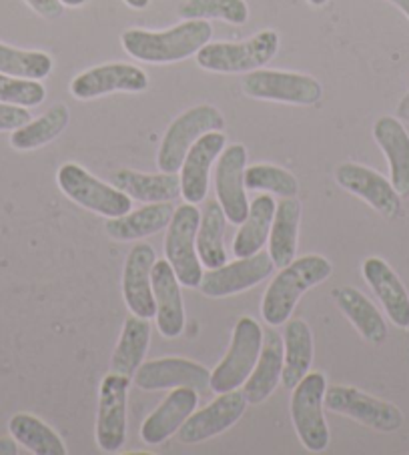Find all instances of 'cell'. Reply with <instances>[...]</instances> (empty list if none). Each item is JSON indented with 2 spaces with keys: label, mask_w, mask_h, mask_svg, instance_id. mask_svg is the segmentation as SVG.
Segmentation results:
<instances>
[{
  "label": "cell",
  "mask_w": 409,
  "mask_h": 455,
  "mask_svg": "<svg viewBox=\"0 0 409 455\" xmlns=\"http://www.w3.org/2000/svg\"><path fill=\"white\" fill-rule=\"evenodd\" d=\"M247 410V399L243 391L233 389L227 394H219L215 402H211L201 411H193L180 429L177 431L179 442L185 445H199L207 439L225 434L237 423Z\"/></svg>",
  "instance_id": "obj_13"
},
{
  "label": "cell",
  "mask_w": 409,
  "mask_h": 455,
  "mask_svg": "<svg viewBox=\"0 0 409 455\" xmlns=\"http://www.w3.org/2000/svg\"><path fill=\"white\" fill-rule=\"evenodd\" d=\"M225 221L227 217L221 203L215 199L204 203L199 231H196V253H199L201 263L207 269H215V267L227 263V251L223 243Z\"/></svg>",
  "instance_id": "obj_32"
},
{
  "label": "cell",
  "mask_w": 409,
  "mask_h": 455,
  "mask_svg": "<svg viewBox=\"0 0 409 455\" xmlns=\"http://www.w3.org/2000/svg\"><path fill=\"white\" fill-rule=\"evenodd\" d=\"M373 139L389 164V180L401 199H409V132L396 116H380Z\"/></svg>",
  "instance_id": "obj_24"
},
{
  "label": "cell",
  "mask_w": 409,
  "mask_h": 455,
  "mask_svg": "<svg viewBox=\"0 0 409 455\" xmlns=\"http://www.w3.org/2000/svg\"><path fill=\"white\" fill-rule=\"evenodd\" d=\"M148 89V76L140 67L127 62H108L84 70L70 83V92L78 100L99 99L111 92H143Z\"/></svg>",
  "instance_id": "obj_16"
},
{
  "label": "cell",
  "mask_w": 409,
  "mask_h": 455,
  "mask_svg": "<svg viewBox=\"0 0 409 455\" xmlns=\"http://www.w3.org/2000/svg\"><path fill=\"white\" fill-rule=\"evenodd\" d=\"M201 223V211L193 203L175 209L164 237V255L180 285L196 289L203 281V263L196 253V231Z\"/></svg>",
  "instance_id": "obj_7"
},
{
  "label": "cell",
  "mask_w": 409,
  "mask_h": 455,
  "mask_svg": "<svg viewBox=\"0 0 409 455\" xmlns=\"http://www.w3.org/2000/svg\"><path fill=\"white\" fill-rule=\"evenodd\" d=\"M241 89L251 99L301 107L317 105L321 97H324V86H321L317 78L271 68L251 70V73L243 76Z\"/></svg>",
  "instance_id": "obj_8"
},
{
  "label": "cell",
  "mask_w": 409,
  "mask_h": 455,
  "mask_svg": "<svg viewBox=\"0 0 409 455\" xmlns=\"http://www.w3.org/2000/svg\"><path fill=\"white\" fill-rule=\"evenodd\" d=\"M25 3L44 19H59L65 11V4L60 0H25Z\"/></svg>",
  "instance_id": "obj_40"
},
{
  "label": "cell",
  "mask_w": 409,
  "mask_h": 455,
  "mask_svg": "<svg viewBox=\"0 0 409 455\" xmlns=\"http://www.w3.org/2000/svg\"><path fill=\"white\" fill-rule=\"evenodd\" d=\"M275 265L271 261L269 253L259 251L255 255L249 257H237V261L225 263L215 269H209L203 273L201 281V293L209 299H223V297H231L247 291V289L255 287L271 275Z\"/></svg>",
  "instance_id": "obj_12"
},
{
  "label": "cell",
  "mask_w": 409,
  "mask_h": 455,
  "mask_svg": "<svg viewBox=\"0 0 409 455\" xmlns=\"http://www.w3.org/2000/svg\"><path fill=\"white\" fill-rule=\"evenodd\" d=\"M44 97L46 91L41 81L0 73V103L30 108L41 105Z\"/></svg>",
  "instance_id": "obj_38"
},
{
  "label": "cell",
  "mask_w": 409,
  "mask_h": 455,
  "mask_svg": "<svg viewBox=\"0 0 409 455\" xmlns=\"http://www.w3.org/2000/svg\"><path fill=\"white\" fill-rule=\"evenodd\" d=\"M332 273L333 265L321 255L293 259L287 267L279 269L277 277L267 287L261 301L263 319L271 327L285 325L301 295L309 291L311 287L324 283Z\"/></svg>",
  "instance_id": "obj_2"
},
{
  "label": "cell",
  "mask_w": 409,
  "mask_h": 455,
  "mask_svg": "<svg viewBox=\"0 0 409 455\" xmlns=\"http://www.w3.org/2000/svg\"><path fill=\"white\" fill-rule=\"evenodd\" d=\"M60 3L65 6H73V9H76V6H83L86 0H60Z\"/></svg>",
  "instance_id": "obj_44"
},
{
  "label": "cell",
  "mask_w": 409,
  "mask_h": 455,
  "mask_svg": "<svg viewBox=\"0 0 409 455\" xmlns=\"http://www.w3.org/2000/svg\"><path fill=\"white\" fill-rule=\"evenodd\" d=\"M180 19H219L231 25H245L249 20V6L245 0H187L179 6Z\"/></svg>",
  "instance_id": "obj_36"
},
{
  "label": "cell",
  "mask_w": 409,
  "mask_h": 455,
  "mask_svg": "<svg viewBox=\"0 0 409 455\" xmlns=\"http://www.w3.org/2000/svg\"><path fill=\"white\" fill-rule=\"evenodd\" d=\"M11 435L36 455H67V445L60 435L43 419L30 413H17L9 421Z\"/></svg>",
  "instance_id": "obj_34"
},
{
  "label": "cell",
  "mask_w": 409,
  "mask_h": 455,
  "mask_svg": "<svg viewBox=\"0 0 409 455\" xmlns=\"http://www.w3.org/2000/svg\"><path fill=\"white\" fill-rule=\"evenodd\" d=\"M19 453V447H17V439H9V437H3L0 439V455H17Z\"/></svg>",
  "instance_id": "obj_41"
},
{
  "label": "cell",
  "mask_w": 409,
  "mask_h": 455,
  "mask_svg": "<svg viewBox=\"0 0 409 455\" xmlns=\"http://www.w3.org/2000/svg\"><path fill=\"white\" fill-rule=\"evenodd\" d=\"M223 127V115L213 105H196L179 115L161 140L159 153H156L159 169L163 172H179L195 140L203 137L204 132L221 131Z\"/></svg>",
  "instance_id": "obj_9"
},
{
  "label": "cell",
  "mask_w": 409,
  "mask_h": 455,
  "mask_svg": "<svg viewBox=\"0 0 409 455\" xmlns=\"http://www.w3.org/2000/svg\"><path fill=\"white\" fill-rule=\"evenodd\" d=\"M263 329L253 317H241L233 329L231 345L213 371H211V391L227 394V391L243 387L261 353Z\"/></svg>",
  "instance_id": "obj_5"
},
{
  "label": "cell",
  "mask_w": 409,
  "mask_h": 455,
  "mask_svg": "<svg viewBox=\"0 0 409 455\" xmlns=\"http://www.w3.org/2000/svg\"><path fill=\"white\" fill-rule=\"evenodd\" d=\"M111 183L131 199L143 203H167L180 197V177L177 172H139L132 169L115 171Z\"/></svg>",
  "instance_id": "obj_25"
},
{
  "label": "cell",
  "mask_w": 409,
  "mask_h": 455,
  "mask_svg": "<svg viewBox=\"0 0 409 455\" xmlns=\"http://www.w3.org/2000/svg\"><path fill=\"white\" fill-rule=\"evenodd\" d=\"M247 148L235 143L223 148L215 169V193L221 203L227 221L241 225L249 213V199L245 187Z\"/></svg>",
  "instance_id": "obj_14"
},
{
  "label": "cell",
  "mask_w": 409,
  "mask_h": 455,
  "mask_svg": "<svg viewBox=\"0 0 409 455\" xmlns=\"http://www.w3.org/2000/svg\"><path fill=\"white\" fill-rule=\"evenodd\" d=\"M148 343H151V323H148V319L139 315L127 317L119 343L113 351L111 370L132 379V375L143 365Z\"/></svg>",
  "instance_id": "obj_29"
},
{
  "label": "cell",
  "mask_w": 409,
  "mask_h": 455,
  "mask_svg": "<svg viewBox=\"0 0 409 455\" xmlns=\"http://www.w3.org/2000/svg\"><path fill=\"white\" fill-rule=\"evenodd\" d=\"M30 121V113L25 107L0 103V132L17 131Z\"/></svg>",
  "instance_id": "obj_39"
},
{
  "label": "cell",
  "mask_w": 409,
  "mask_h": 455,
  "mask_svg": "<svg viewBox=\"0 0 409 455\" xmlns=\"http://www.w3.org/2000/svg\"><path fill=\"white\" fill-rule=\"evenodd\" d=\"M131 378L121 373H107L99 387V410L94 437L100 451L116 453L127 439V397Z\"/></svg>",
  "instance_id": "obj_11"
},
{
  "label": "cell",
  "mask_w": 409,
  "mask_h": 455,
  "mask_svg": "<svg viewBox=\"0 0 409 455\" xmlns=\"http://www.w3.org/2000/svg\"><path fill=\"white\" fill-rule=\"evenodd\" d=\"M279 51V35L261 30L243 43H207L196 52V65L209 73L237 75L265 67Z\"/></svg>",
  "instance_id": "obj_3"
},
{
  "label": "cell",
  "mask_w": 409,
  "mask_h": 455,
  "mask_svg": "<svg viewBox=\"0 0 409 455\" xmlns=\"http://www.w3.org/2000/svg\"><path fill=\"white\" fill-rule=\"evenodd\" d=\"M364 279L381 301L389 321L399 329H409V293L397 273L381 257H369L364 261Z\"/></svg>",
  "instance_id": "obj_22"
},
{
  "label": "cell",
  "mask_w": 409,
  "mask_h": 455,
  "mask_svg": "<svg viewBox=\"0 0 409 455\" xmlns=\"http://www.w3.org/2000/svg\"><path fill=\"white\" fill-rule=\"evenodd\" d=\"M70 111L67 105H54L43 116L28 121L17 131H12L11 145L17 151H33V148L49 145L68 127Z\"/></svg>",
  "instance_id": "obj_33"
},
{
  "label": "cell",
  "mask_w": 409,
  "mask_h": 455,
  "mask_svg": "<svg viewBox=\"0 0 409 455\" xmlns=\"http://www.w3.org/2000/svg\"><path fill=\"white\" fill-rule=\"evenodd\" d=\"M227 139L221 131H209L203 137L195 140V145L188 148L183 164H180V197L187 203L204 201L209 189L211 167L217 161V156L223 153Z\"/></svg>",
  "instance_id": "obj_19"
},
{
  "label": "cell",
  "mask_w": 409,
  "mask_h": 455,
  "mask_svg": "<svg viewBox=\"0 0 409 455\" xmlns=\"http://www.w3.org/2000/svg\"><path fill=\"white\" fill-rule=\"evenodd\" d=\"M285 365H283V386L293 389L313 365V333L303 319H289L285 323Z\"/></svg>",
  "instance_id": "obj_30"
},
{
  "label": "cell",
  "mask_w": 409,
  "mask_h": 455,
  "mask_svg": "<svg viewBox=\"0 0 409 455\" xmlns=\"http://www.w3.org/2000/svg\"><path fill=\"white\" fill-rule=\"evenodd\" d=\"M335 183L348 193L364 199L369 207H373L383 217L393 219L399 215V193L391 185V180L385 179L381 172L359 163H341L335 169Z\"/></svg>",
  "instance_id": "obj_17"
},
{
  "label": "cell",
  "mask_w": 409,
  "mask_h": 455,
  "mask_svg": "<svg viewBox=\"0 0 409 455\" xmlns=\"http://www.w3.org/2000/svg\"><path fill=\"white\" fill-rule=\"evenodd\" d=\"M211 36H213V27L207 20L188 19L159 33L129 28L123 33L121 43L132 59L151 65H169L193 57L211 41Z\"/></svg>",
  "instance_id": "obj_1"
},
{
  "label": "cell",
  "mask_w": 409,
  "mask_h": 455,
  "mask_svg": "<svg viewBox=\"0 0 409 455\" xmlns=\"http://www.w3.org/2000/svg\"><path fill=\"white\" fill-rule=\"evenodd\" d=\"M325 410L333 411L343 418L356 419L361 426L369 429L393 434L404 426V413L397 405L373 395L365 394L357 387L349 386H333L325 391L324 399Z\"/></svg>",
  "instance_id": "obj_10"
},
{
  "label": "cell",
  "mask_w": 409,
  "mask_h": 455,
  "mask_svg": "<svg viewBox=\"0 0 409 455\" xmlns=\"http://www.w3.org/2000/svg\"><path fill=\"white\" fill-rule=\"evenodd\" d=\"M132 381L143 391L193 387L199 394H204L211 389V371L191 359L163 357L147 361V363L143 361V365L132 375Z\"/></svg>",
  "instance_id": "obj_15"
},
{
  "label": "cell",
  "mask_w": 409,
  "mask_h": 455,
  "mask_svg": "<svg viewBox=\"0 0 409 455\" xmlns=\"http://www.w3.org/2000/svg\"><path fill=\"white\" fill-rule=\"evenodd\" d=\"M123 3L135 11H143V9H147L151 0H123Z\"/></svg>",
  "instance_id": "obj_42"
},
{
  "label": "cell",
  "mask_w": 409,
  "mask_h": 455,
  "mask_svg": "<svg viewBox=\"0 0 409 455\" xmlns=\"http://www.w3.org/2000/svg\"><path fill=\"white\" fill-rule=\"evenodd\" d=\"M245 187L251 191L279 195L281 199L297 197L299 193V180L293 172L267 163L245 169Z\"/></svg>",
  "instance_id": "obj_37"
},
{
  "label": "cell",
  "mask_w": 409,
  "mask_h": 455,
  "mask_svg": "<svg viewBox=\"0 0 409 455\" xmlns=\"http://www.w3.org/2000/svg\"><path fill=\"white\" fill-rule=\"evenodd\" d=\"M199 405V391L193 387H175L161 405L140 426V439L147 445H161L180 429Z\"/></svg>",
  "instance_id": "obj_21"
},
{
  "label": "cell",
  "mask_w": 409,
  "mask_h": 455,
  "mask_svg": "<svg viewBox=\"0 0 409 455\" xmlns=\"http://www.w3.org/2000/svg\"><path fill=\"white\" fill-rule=\"evenodd\" d=\"M283 365H285V345H283V337L275 329L267 333L263 331V345L255 363V370L251 371L249 379L243 383V395H245L247 403H263L273 394L281 381Z\"/></svg>",
  "instance_id": "obj_23"
},
{
  "label": "cell",
  "mask_w": 409,
  "mask_h": 455,
  "mask_svg": "<svg viewBox=\"0 0 409 455\" xmlns=\"http://www.w3.org/2000/svg\"><path fill=\"white\" fill-rule=\"evenodd\" d=\"M57 183L70 201L105 219L127 215L132 207V199L127 193L102 183L78 163L62 164L57 172Z\"/></svg>",
  "instance_id": "obj_6"
},
{
  "label": "cell",
  "mask_w": 409,
  "mask_h": 455,
  "mask_svg": "<svg viewBox=\"0 0 409 455\" xmlns=\"http://www.w3.org/2000/svg\"><path fill=\"white\" fill-rule=\"evenodd\" d=\"M275 207L277 203L271 199V195H259L249 205V213L245 221L241 223V229L235 235L233 251L237 257H249L259 253L269 241Z\"/></svg>",
  "instance_id": "obj_31"
},
{
  "label": "cell",
  "mask_w": 409,
  "mask_h": 455,
  "mask_svg": "<svg viewBox=\"0 0 409 455\" xmlns=\"http://www.w3.org/2000/svg\"><path fill=\"white\" fill-rule=\"evenodd\" d=\"M327 391V379L324 373L309 371L293 387L291 395V421L297 437L307 451H325L332 442L329 427L324 415V399Z\"/></svg>",
  "instance_id": "obj_4"
},
{
  "label": "cell",
  "mask_w": 409,
  "mask_h": 455,
  "mask_svg": "<svg viewBox=\"0 0 409 455\" xmlns=\"http://www.w3.org/2000/svg\"><path fill=\"white\" fill-rule=\"evenodd\" d=\"M333 299L337 307L348 317L353 327L357 329L359 335L364 337L365 341L373 345H381L388 339V323L381 317L380 309L367 299V297L357 291L356 287H335L333 289Z\"/></svg>",
  "instance_id": "obj_27"
},
{
  "label": "cell",
  "mask_w": 409,
  "mask_h": 455,
  "mask_svg": "<svg viewBox=\"0 0 409 455\" xmlns=\"http://www.w3.org/2000/svg\"><path fill=\"white\" fill-rule=\"evenodd\" d=\"M299 223H301V203L295 197L281 199L275 207L269 233V257L275 269H283L297 255Z\"/></svg>",
  "instance_id": "obj_28"
},
{
  "label": "cell",
  "mask_w": 409,
  "mask_h": 455,
  "mask_svg": "<svg viewBox=\"0 0 409 455\" xmlns=\"http://www.w3.org/2000/svg\"><path fill=\"white\" fill-rule=\"evenodd\" d=\"M172 213H175V209H172L171 201L151 203V205L137 211H129L127 215L107 219L105 231L115 241H140L167 229Z\"/></svg>",
  "instance_id": "obj_26"
},
{
  "label": "cell",
  "mask_w": 409,
  "mask_h": 455,
  "mask_svg": "<svg viewBox=\"0 0 409 455\" xmlns=\"http://www.w3.org/2000/svg\"><path fill=\"white\" fill-rule=\"evenodd\" d=\"M391 4H396L397 9L405 14V17L409 19V0H389Z\"/></svg>",
  "instance_id": "obj_43"
},
{
  "label": "cell",
  "mask_w": 409,
  "mask_h": 455,
  "mask_svg": "<svg viewBox=\"0 0 409 455\" xmlns=\"http://www.w3.org/2000/svg\"><path fill=\"white\" fill-rule=\"evenodd\" d=\"M307 3L313 4V6H324V4L329 3V0H307Z\"/></svg>",
  "instance_id": "obj_45"
},
{
  "label": "cell",
  "mask_w": 409,
  "mask_h": 455,
  "mask_svg": "<svg viewBox=\"0 0 409 455\" xmlns=\"http://www.w3.org/2000/svg\"><path fill=\"white\" fill-rule=\"evenodd\" d=\"M0 73L43 81L52 73V59L41 51H20L0 43Z\"/></svg>",
  "instance_id": "obj_35"
},
{
  "label": "cell",
  "mask_w": 409,
  "mask_h": 455,
  "mask_svg": "<svg viewBox=\"0 0 409 455\" xmlns=\"http://www.w3.org/2000/svg\"><path fill=\"white\" fill-rule=\"evenodd\" d=\"M156 253L153 245L139 241L131 247L123 269V297L132 315L155 317L153 295V265Z\"/></svg>",
  "instance_id": "obj_18"
},
{
  "label": "cell",
  "mask_w": 409,
  "mask_h": 455,
  "mask_svg": "<svg viewBox=\"0 0 409 455\" xmlns=\"http://www.w3.org/2000/svg\"><path fill=\"white\" fill-rule=\"evenodd\" d=\"M151 279L156 329L167 339H177L185 331V303L180 295V283L167 259H156Z\"/></svg>",
  "instance_id": "obj_20"
}]
</instances>
